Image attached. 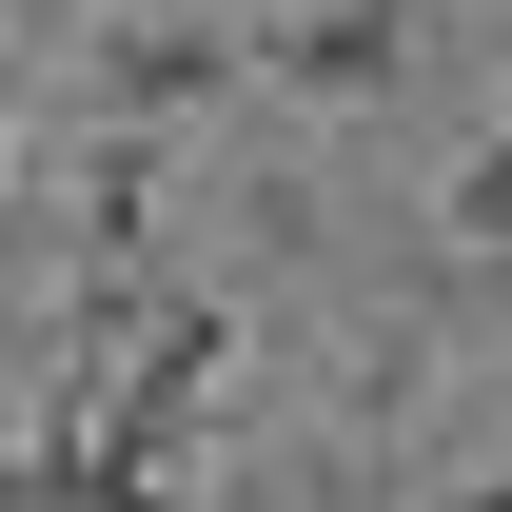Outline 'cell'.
Returning a JSON list of instances; mask_svg holds the SVG:
<instances>
[{"instance_id": "2", "label": "cell", "mask_w": 512, "mask_h": 512, "mask_svg": "<svg viewBox=\"0 0 512 512\" xmlns=\"http://www.w3.org/2000/svg\"><path fill=\"white\" fill-rule=\"evenodd\" d=\"M237 60H256L237 20H119V40H99V138H158V119H197V99H217Z\"/></svg>"}, {"instance_id": "3", "label": "cell", "mask_w": 512, "mask_h": 512, "mask_svg": "<svg viewBox=\"0 0 512 512\" xmlns=\"http://www.w3.org/2000/svg\"><path fill=\"white\" fill-rule=\"evenodd\" d=\"M60 217H79V256H99V276H138V237H158V138H79Z\"/></svg>"}, {"instance_id": "5", "label": "cell", "mask_w": 512, "mask_h": 512, "mask_svg": "<svg viewBox=\"0 0 512 512\" xmlns=\"http://www.w3.org/2000/svg\"><path fill=\"white\" fill-rule=\"evenodd\" d=\"M434 512H512V473H473V493H434Z\"/></svg>"}, {"instance_id": "4", "label": "cell", "mask_w": 512, "mask_h": 512, "mask_svg": "<svg viewBox=\"0 0 512 512\" xmlns=\"http://www.w3.org/2000/svg\"><path fill=\"white\" fill-rule=\"evenodd\" d=\"M434 217H453L473 256H512V138H473V158H453V178H434Z\"/></svg>"}, {"instance_id": "1", "label": "cell", "mask_w": 512, "mask_h": 512, "mask_svg": "<svg viewBox=\"0 0 512 512\" xmlns=\"http://www.w3.org/2000/svg\"><path fill=\"white\" fill-rule=\"evenodd\" d=\"M256 79L276 99H394L414 79V0H276L256 20Z\"/></svg>"}]
</instances>
